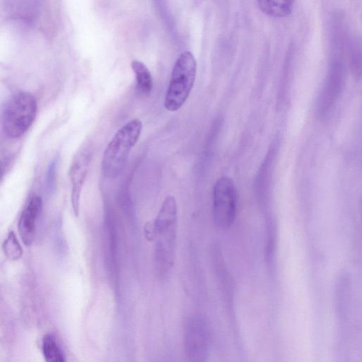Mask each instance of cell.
I'll return each instance as SVG.
<instances>
[{"label": "cell", "mask_w": 362, "mask_h": 362, "mask_svg": "<svg viewBox=\"0 0 362 362\" xmlns=\"http://www.w3.org/2000/svg\"><path fill=\"white\" fill-rule=\"evenodd\" d=\"M42 205V199L38 196L33 197L20 216L18 225V233L25 246H30L33 243L36 221Z\"/></svg>", "instance_id": "obj_7"}, {"label": "cell", "mask_w": 362, "mask_h": 362, "mask_svg": "<svg viewBox=\"0 0 362 362\" xmlns=\"http://www.w3.org/2000/svg\"><path fill=\"white\" fill-rule=\"evenodd\" d=\"M142 130V122L133 119L115 134L108 143L102 159V172L108 178L117 177L122 171L128 156L137 142Z\"/></svg>", "instance_id": "obj_2"}, {"label": "cell", "mask_w": 362, "mask_h": 362, "mask_svg": "<svg viewBox=\"0 0 362 362\" xmlns=\"http://www.w3.org/2000/svg\"><path fill=\"white\" fill-rule=\"evenodd\" d=\"M136 77V94L139 98H145L150 95L153 88V79L150 71L141 62L134 60L131 64Z\"/></svg>", "instance_id": "obj_9"}, {"label": "cell", "mask_w": 362, "mask_h": 362, "mask_svg": "<svg viewBox=\"0 0 362 362\" xmlns=\"http://www.w3.org/2000/svg\"><path fill=\"white\" fill-rule=\"evenodd\" d=\"M37 114V102L29 93L18 92L7 100L2 112V127L10 138H19L33 123Z\"/></svg>", "instance_id": "obj_4"}, {"label": "cell", "mask_w": 362, "mask_h": 362, "mask_svg": "<svg viewBox=\"0 0 362 362\" xmlns=\"http://www.w3.org/2000/svg\"><path fill=\"white\" fill-rule=\"evenodd\" d=\"M93 155L90 141L81 144L74 156L69 167V175L71 184V202L76 216L79 214L80 197Z\"/></svg>", "instance_id": "obj_6"}, {"label": "cell", "mask_w": 362, "mask_h": 362, "mask_svg": "<svg viewBox=\"0 0 362 362\" xmlns=\"http://www.w3.org/2000/svg\"><path fill=\"white\" fill-rule=\"evenodd\" d=\"M237 192L234 182L221 177L215 182L212 194L213 217L221 229L229 228L235 221L237 211Z\"/></svg>", "instance_id": "obj_5"}, {"label": "cell", "mask_w": 362, "mask_h": 362, "mask_svg": "<svg viewBox=\"0 0 362 362\" xmlns=\"http://www.w3.org/2000/svg\"><path fill=\"white\" fill-rule=\"evenodd\" d=\"M197 73V62L193 54L185 51L176 59L164 100L165 108L178 110L185 103L193 88Z\"/></svg>", "instance_id": "obj_3"}, {"label": "cell", "mask_w": 362, "mask_h": 362, "mask_svg": "<svg viewBox=\"0 0 362 362\" xmlns=\"http://www.w3.org/2000/svg\"><path fill=\"white\" fill-rule=\"evenodd\" d=\"M42 350L45 359L48 362H64L65 361L64 353L52 334L49 333L44 336Z\"/></svg>", "instance_id": "obj_11"}, {"label": "cell", "mask_w": 362, "mask_h": 362, "mask_svg": "<svg viewBox=\"0 0 362 362\" xmlns=\"http://www.w3.org/2000/svg\"><path fill=\"white\" fill-rule=\"evenodd\" d=\"M257 3L259 9L266 15L281 18L291 13L293 0H257Z\"/></svg>", "instance_id": "obj_10"}, {"label": "cell", "mask_w": 362, "mask_h": 362, "mask_svg": "<svg viewBox=\"0 0 362 362\" xmlns=\"http://www.w3.org/2000/svg\"><path fill=\"white\" fill-rule=\"evenodd\" d=\"M177 208L175 197L169 195L163 200L153 225L156 239L155 256L161 270H168L175 257Z\"/></svg>", "instance_id": "obj_1"}, {"label": "cell", "mask_w": 362, "mask_h": 362, "mask_svg": "<svg viewBox=\"0 0 362 362\" xmlns=\"http://www.w3.org/2000/svg\"><path fill=\"white\" fill-rule=\"evenodd\" d=\"M4 171V165L0 162V180H1V177H3Z\"/></svg>", "instance_id": "obj_14"}, {"label": "cell", "mask_w": 362, "mask_h": 362, "mask_svg": "<svg viewBox=\"0 0 362 362\" xmlns=\"http://www.w3.org/2000/svg\"><path fill=\"white\" fill-rule=\"evenodd\" d=\"M187 341L189 354L199 358L205 356L207 347V332L202 321L195 320L190 323Z\"/></svg>", "instance_id": "obj_8"}, {"label": "cell", "mask_w": 362, "mask_h": 362, "mask_svg": "<svg viewBox=\"0 0 362 362\" xmlns=\"http://www.w3.org/2000/svg\"><path fill=\"white\" fill-rule=\"evenodd\" d=\"M55 167H56V162L55 160H53L49 167L47 175V187H49V189H52L53 185H54L55 181Z\"/></svg>", "instance_id": "obj_13"}, {"label": "cell", "mask_w": 362, "mask_h": 362, "mask_svg": "<svg viewBox=\"0 0 362 362\" xmlns=\"http://www.w3.org/2000/svg\"><path fill=\"white\" fill-rule=\"evenodd\" d=\"M2 248L5 256L11 261L20 259L23 255V249L13 231H9L4 240Z\"/></svg>", "instance_id": "obj_12"}]
</instances>
